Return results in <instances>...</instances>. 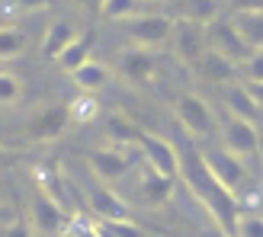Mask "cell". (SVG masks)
I'll return each mask as SVG.
<instances>
[{
  "mask_svg": "<svg viewBox=\"0 0 263 237\" xmlns=\"http://www.w3.org/2000/svg\"><path fill=\"white\" fill-rule=\"evenodd\" d=\"M180 180L186 183V189L199 199V205L209 208V215H212L215 228H221L225 234L234 237V225H238V199H234V192H228L225 186H218L215 176L205 170L202 164V154L190 151L186 157H180Z\"/></svg>",
  "mask_w": 263,
  "mask_h": 237,
  "instance_id": "6da1fadb",
  "label": "cell"
},
{
  "mask_svg": "<svg viewBox=\"0 0 263 237\" xmlns=\"http://www.w3.org/2000/svg\"><path fill=\"white\" fill-rule=\"evenodd\" d=\"M138 161H141V148H138V144H132V148L106 144V148L87 151V167L93 170V176H97L100 183H116V180H122Z\"/></svg>",
  "mask_w": 263,
  "mask_h": 237,
  "instance_id": "7a4b0ae2",
  "label": "cell"
},
{
  "mask_svg": "<svg viewBox=\"0 0 263 237\" xmlns=\"http://www.w3.org/2000/svg\"><path fill=\"white\" fill-rule=\"evenodd\" d=\"M202 164H205L209 173L215 176L218 186H225L228 192H238L247 183V164H244V157L231 154L225 144H218V148H205L202 151Z\"/></svg>",
  "mask_w": 263,
  "mask_h": 237,
  "instance_id": "3957f363",
  "label": "cell"
},
{
  "mask_svg": "<svg viewBox=\"0 0 263 237\" xmlns=\"http://www.w3.org/2000/svg\"><path fill=\"white\" fill-rule=\"evenodd\" d=\"M122 32L128 42H135L138 48H151L170 42V32H174V19L164 16V13H138L122 23Z\"/></svg>",
  "mask_w": 263,
  "mask_h": 237,
  "instance_id": "277c9868",
  "label": "cell"
},
{
  "mask_svg": "<svg viewBox=\"0 0 263 237\" xmlns=\"http://www.w3.org/2000/svg\"><path fill=\"white\" fill-rule=\"evenodd\" d=\"M174 112L180 118V125L190 131L193 138H209L215 135V115L209 109V103L199 96V93H180L177 103H174Z\"/></svg>",
  "mask_w": 263,
  "mask_h": 237,
  "instance_id": "5b68a950",
  "label": "cell"
},
{
  "mask_svg": "<svg viewBox=\"0 0 263 237\" xmlns=\"http://www.w3.org/2000/svg\"><path fill=\"white\" fill-rule=\"evenodd\" d=\"M205 38H209V48L218 51V55H225L231 64H238V68H244L247 58L254 55L251 48H247V42L238 35V29H234L231 16L228 19H215L205 26Z\"/></svg>",
  "mask_w": 263,
  "mask_h": 237,
  "instance_id": "8992f818",
  "label": "cell"
},
{
  "mask_svg": "<svg viewBox=\"0 0 263 237\" xmlns=\"http://www.w3.org/2000/svg\"><path fill=\"white\" fill-rule=\"evenodd\" d=\"M138 148H141V161L148 164V170H154V173H161L167 180L180 176V154H177V148L167 138L144 131V138H141Z\"/></svg>",
  "mask_w": 263,
  "mask_h": 237,
  "instance_id": "52a82bcc",
  "label": "cell"
},
{
  "mask_svg": "<svg viewBox=\"0 0 263 237\" xmlns=\"http://www.w3.org/2000/svg\"><path fill=\"white\" fill-rule=\"evenodd\" d=\"M218 135H221V144L238 154V157H251V154H260V131L254 122H247V118H238V115H228L225 122L218 125Z\"/></svg>",
  "mask_w": 263,
  "mask_h": 237,
  "instance_id": "ba28073f",
  "label": "cell"
},
{
  "mask_svg": "<svg viewBox=\"0 0 263 237\" xmlns=\"http://www.w3.org/2000/svg\"><path fill=\"white\" fill-rule=\"evenodd\" d=\"M74 218H77V215L64 212V208H61L58 202H51L42 189L32 195V218H29V221H32V228H35V231L64 237V234H68V228L74 225Z\"/></svg>",
  "mask_w": 263,
  "mask_h": 237,
  "instance_id": "9c48e42d",
  "label": "cell"
},
{
  "mask_svg": "<svg viewBox=\"0 0 263 237\" xmlns=\"http://www.w3.org/2000/svg\"><path fill=\"white\" fill-rule=\"evenodd\" d=\"M170 42H174L177 58H180L183 64H190V68H193V64L205 55V48H209L205 26H196V23H190V19H180V23H174Z\"/></svg>",
  "mask_w": 263,
  "mask_h": 237,
  "instance_id": "30bf717a",
  "label": "cell"
},
{
  "mask_svg": "<svg viewBox=\"0 0 263 237\" xmlns=\"http://www.w3.org/2000/svg\"><path fill=\"white\" fill-rule=\"evenodd\" d=\"M35 183H39V189H42L51 202H58L64 212L77 215V208H74V186H71V180L64 176L58 167H39L35 170Z\"/></svg>",
  "mask_w": 263,
  "mask_h": 237,
  "instance_id": "8fae6325",
  "label": "cell"
},
{
  "mask_svg": "<svg viewBox=\"0 0 263 237\" xmlns=\"http://www.w3.org/2000/svg\"><path fill=\"white\" fill-rule=\"evenodd\" d=\"M87 202H90V212L100 221H125L128 218V205L106 186V183H93V186L87 189Z\"/></svg>",
  "mask_w": 263,
  "mask_h": 237,
  "instance_id": "7c38bea8",
  "label": "cell"
},
{
  "mask_svg": "<svg viewBox=\"0 0 263 237\" xmlns=\"http://www.w3.org/2000/svg\"><path fill=\"white\" fill-rule=\"evenodd\" d=\"M193 71H196V77H199V81H205V84H221V87H228V84H234L238 64H231L225 55H218V51L205 48V55L193 64Z\"/></svg>",
  "mask_w": 263,
  "mask_h": 237,
  "instance_id": "4fadbf2b",
  "label": "cell"
},
{
  "mask_svg": "<svg viewBox=\"0 0 263 237\" xmlns=\"http://www.w3.org/2000/svg\"><path fill=\"white\" fill-rule=\"evenodd\" d=\"M68 125L71 122H68V109H64V103H61V106H45L42 112L32 115L29 135L35 141H55V138H61V131Z\"/></svg>",
  "mask_w": 263,
  "mask_h": 237,
  "instance_id": "5bb4252c",
  "label": "cell"
},
{
  "mask_svg": "<svg viewBox=\"0 0 263 237\" xmlns=\"http://www.w3.org/2000/svg\"><path fill=\"white\" fill-rule=\"evenodd\" d=\"M103 135H106L109 144H119V148H132V144H141L144 138V128L128 118L125 112H109L106 122H103Z\"/></svg>",
  "mask_w": 263,
  "mask_h": 237,
  "instance_id": "9a60e30c",
  "label": "cell"
},
{
  "mask_svg": "<svg viewBox=\"0 0 263 237\" xmlns=\"http://www.w3.org/2000/svg\"><path fill=\"white\" fill-rule=\"evenodd\" d=\"M221 96H225V106H228V115H238V118H247V122H260L263 118V109L257 106V100L251 96V90H247V84H228L225 90H221Z\"/></svg>",
  "mask_w": 263,
  "mask_h": 237,
  "instance_id": "2e32d148",
  "label": "cell"
},
{
  "mask_svg": "<svg viewBox=\"0 0 263 237\" xmlns=\"http://www.w3.org/2000/svg\"><path fill=\"white\" fill-rule=\"evenodd\" d=\"M157 68V55L151 48H128L119 55V71L135 84H144Z\"/></svg>",
  "mask_w": 263,
  "mask_h": 237,
  "instance_id": "e0dca14e",
  "label": "cell"
},
{
  "mask_svg": "<svg viewBox=\"0 0 263 237\" xmlns=\"http://www.w3.org/2000/svg\"><path fill=\"white\" fill-rule=\"evenodd\" d=\"M174 183L177 180H167L161 173H154V170H144L138 176V192L151 208H161L164 202H170V195H174Z\"/></svg>",
  "mask_w": 263,
  "mask_h": 237,
  "instance_id": "ac0fdd59",
  "label": "cell"
},
{
  "mask_svg": "<svg viewBox=\"0 0 263 237\" xmlns=\"http://www.w3.org/2000/svg\"><path fill=\"white\" fill-rule=\"evenodd\" d=\"M231 23H234V29H238V35L247 42L251 51L263 48V10H234Z\"/></svg>",
  "mask_w": 263,
  "mask_h": 237,
  "instance_id": "d6986e66",
  "label": "cell"
},
{
  "mask_svg": "<svg viewBox=\"0 0 263 237\" xmlns=\"http://www.w3.org/2000/svg\"><path fill=\"white\" fill-rule=\"evenodd\" d=\"M74 38H77V29L71 26V19H51L48 29H45V38H42V55L58 61V55L74 42Z\"/></svg>",
  "mask_w": 263,
  "mask_h": 237,
  "instance_id": "ffe728a7",
  "label": "cell"
},
{
  "mask_svg": "<svg viewBox=\"0 0 263 237\" xmlns=\"http://www.w3.org/2000/svg\"><path fill=\"white\" fill-rule=\"evenodd\" d=\"M71 81H74V87L81 90V93H97V90H103L109 84V68L103 61L90 58L87 64H81V68L71 74Z\"/></svg>",
  "mask_w": 263,
  "mask_h": 237,
  "instance_id": "44dd1931",
  "label": "cell"
},
{
  "mask_svg": "<svg viewBox=\"0 0 263 237\" xmlns=\"http://www.w3.org/2000/svg\"><path fill=\"white\" fill-rule=\"evenodd\" d=\"M90 55H93V35H90V32H77V38L58 55V68L74 74L81 64L90 61Z\"/></svg>",
  "mask_w": 263,
  "mask_h": 237,
  "instance_id": "7402d4cb",
  "label": "cell"
},
{
  "mask_svg": "<svg viewBox=\"0 0 263 237\" xmlns=\"http://www.w3.org/2000/svg\"><path fill=\"white\" fill-rule=\"evenodd\" d=\"M64 109H68V122L71 125H87V122H93V118L100 115V103L90 93H81V96L64 103Z\"/></svg>",
  "mask_w": 263,
  "mask_h": 237,
  "instance_id": "603a6c76",
  "label": "cell"
},
{
  "mask_svg": "<svg viewBox=\"0 0 263 237\" xmlns=\"http://www.w3.org/2000/svg\"><path fill=\"white\" fill-rule=\"evenodd\" d=\"M26 51V32L16 26H0V61H16Z\"/></svg>",
  "mask_w": 263,
  "mask_h": 237,
  "instance_id": "cb8c5ba5",
  "label": "cell"
},
{
  "mask_svg": "<svg viewBox=\"0 0 263 237\" xmlns=\"http://www.w3.org/2000/svg\"><path fill=\"white\" fill-rule=\"evenodd\" d=\"M141 13V0H103L100 4V16L109 23H125Z\"/></svg>",
  "mask_w": 263,
  "mask_h": 237,
  "instance_id": "d4e9b609",
  "label": "cell"
},
{
  "mask_svg": "<svg viewBox=\"0 0 263 237\" xmlns=\"http://www.w3.org/2000/svg\"><path fill=\"white\" fill-rule=\"evenodd\" d=\"M183 19L196 26H209L218 19V0H186L183 4Z\"/></svg>",
  "mask_w": 263,
  "mask_h": 237,
  "instance_id": "484cf974",
  "label": "cell"
},
{
  "mask_svg": "<svg viewBox=\"0 0 263 237\" xmlns=\"http://www.w3.org/2000/svg\"><path fill=\"white\" fill-rule=\"evenodd\" d=\"M234 237H263V215L260 212H241L238 225H234Z\"/></svg>",
  "mask_w": 263,
  "mask_h": 237,
  "instance_id": "4316f807",
  "label": "cell"
},
{
  "mask_svg": "<svg viewBox=\"0 0 263 237\" xmlns=\"http://www.w3.org/2000/svg\"><path fill=\"white\" fill-rule=\"evenodd\" d=\"M20 93H23L20 77L10 74V71H0V106H13L20 100Z\"/></svg>",
  "mask_w": 263,
  "mask_h": 237,
  "instance_id": "83f0119b",
  "label": "cell"
},
{
  "mask_svg": "<svg viewBox=\"0 0 263 237\" xmlns=\"http://www.w3.org/2000/svg\"><path fill=\"white\" fill-rule=\"evenodd\" d=\"M48 4L51 0H0V7H4L7 13H16V16H23V13H39Z\"/></svg>",
  "mask_w": 263,
  "mask_h": 237,
  "instance_id": "f1b7e54d",
  "label": "cell"
},
{
  "mask_svg": "<svg viewBox=\"0 0 263 237\" xmlns=\"http://www.w3.org/2000/svg\"><path fill=\"white\" fill-rule=\"evenodd\" d=\"M241 71H244V84H263V48L247 58Z\"/></svg>",
  "mask_w": 263,
  "mask_h": 237,
  "instance_id": "f546056e",
  "label": "cell"
},
{
  "mask_svg": "<svg viewBox=\"0 0 263 237\" xmlns=\"http://www.w3.org/2000/svg\"><path fill=\"white\" fill-rule=\"evenodd\" d=\"M0 237H32V221H26V218H13L10 225L0 228Z\"/></svg>",
  "mask_w": 263,
  "mask_h": 237,
  "instance_id": "4dcf8cb0",
  "label": "cell"
},
{
  "mask_svg": "<svg viewBox=\"0 0 263 237\" xmlns=\"http://www.w3.org/2000/svg\"><path fill=\"white\" fill-rule=\"evenodd\" d=\"M13 218H20V212H16V208H13L10 202H4V199H0V228H4V225H10Z\"/></svg>",
  "mask_w": 263,
  "mask_h": 237,
  "instance_id": "1f68e13d",
  "label": "cell"
},
{
  "mask_svg": "<svg viewBox=\"0 0 263 237\" xmlns=\"http://www.w3.org/2000/svg\"><path fill=\"white\" fill-rule=\"evenodd\" d=\"M247 90H251V96L257 100V106L263 109V84H247Z\"/></svg>",
  "mask_w": 263,
  "mask_h": 237,
  "instance_id": "d6a6232c",
  "label": "cell"
},
{
  "mask_svg": "<svg viewBox=\"0 0 263 237\" xmlns=\"http://www.w3.org/2000/svg\"><path fill=\"white\" fill-rule=\"evenodd\" d=\"M202 237H231V234H225L221 228H215V231H209V234H202Z\"/></svg>",
  "mask_w": 263,
  "mask_h": 237,
  "instance_id": "836d02e7",
  "label": "cell"
},
{
  "mask_svg": "<svg viewBox=\"0 0 263 237\" xmlns=\"http://www.w3.org/2000/svg\"><path fill=\"white\" fill-rule=\"evenodd\" d=\"M7 161V148H4V144H0V164H4Z\"/></svg>",
  "mask_w": 263,
  "mask_h": 237,
  "instance_id": "e575fe53",
  "label": "cell"
},
{
  "mask_svg": "<svg viewBox=\"0 0 263 237\" xmlns=\"http://www.w3.org/2000/svg\"><path fill=\"white\" fill-rule=\"evenodd\" d=\"M81 4H87V7H93V4H97V7H100L103 0H81Z\"/></svg>",
  "mask_w": 263,
  "mask_h": 237,
  "instance_id": "d590c367",
  "label": "cell"
},
{
  "mask_svg": "<svg viewBox=\"0 0 263 237\" xmlns=\"http://www.w3.org/2000/svg\"><path fill=\"white\" fill-rule=\"evenodd\" d=\"M260 157H263V138H260Z\"/></svg>",
  "mask_w": 263,
  "mask_h": 237,
  "instance_id": "8d00e7d4",
  "label": "cell"
},
{
  "mask_svg": "<svg viewBox=\"0 0 263 237\" xmlns=\"http://www.w3.org/2000/svg\"><path fill=\"white\" fill-rule=\"evenodd\" d=\"M148 4H164V0H148Z\"/></svg>",
  "mask_w": 263,
  "mask_h": 237,
  "instance_id": "74e56055",
  "label": "cell"
}]
</instances>
